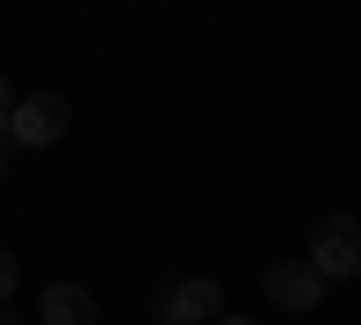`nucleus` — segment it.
I'll list each match as a JSON object with an SVG mask.
<instances>
[{
    "label": "nucleus",
    "instance_id": "f257e3e1",
    "mask_svg": "<svg viewBox=\"0 0 361 325\" xmlns=\"http://www.w3.org/2000/svg\"><path fill=\"white\" fill-rule=\"evenodd\" d=\"M311 268H318V282H354L361 275V224L354 217H318L311 224Z\"/></svg>",
    "mask_w": 361,
    "mask_h": 325
},
{
    "label": "nucleus",
    "instance_id": "f03ea898",
    "mask_svg": "<svg viewBox=\"0 0 361 325\" xmlns=\"http://www.w3.org/2000/svg\"><path fill=\"white\" fill-rule=\"evenodd\" d=\"M217 318H224V289L209 275H188V282L159 289V325H217Z\"/></svg>",
    "mask_w": 361,
    "mask_h": 325
},
{
    "label": "nucleus",
    "instance_id": "7ed1b4c3",
    "mask_svg": "<svg viewBox=\"0 0 361 325\" xmlns=\"http://www.w3.org/2000/svg\"><path fill=\"white\" fill-rule=\"evenodd\" d=\"M66 123H73V109L58 102V94H29V102H15L8 137H15V145H29V152H44V145L66 137Z\"/></svg>",
    "mask_w": 361,
    "mask_h": 325
},
{
    "label": "nucleus",
    "instance_id": "20e7f679",
    "mask_svg": "<svg viewBox=\"0 0 361 325\" xmlns=\"http://www.w3.org/2000/svg\"><path fill=\"white\" fill-rule=\"evenodd\" d=\"M325 297V282L311 260H282V268H267V304H282V311H318Z\"/></svg>",
    "mask_w": 361,
    "mask_h": 325
},
{
    "label": "nucleus",
    "instance_id": "39448f33",
    "mask_svg": "<svg viewBox=\"0 0 361 325\" xmlns=\"http://www.w3.org/2000/svg\"><path fill=\"white\" fill-rule=\"evenodd\" d=\"M37 318H44V325H102V304L87 297L80 282H51L44 304H37Z\"/></svg>",
    "mask_w": 361,
    "mask_h": 325
},
{
    "label": "nucleus",
    "instance_id": "423d86ee",
    "mask_svg": "<svg viewBox=\"0 0 361 325\" xmlns=\"http://www.w3.org/2000/svg\"><path fill=\"white\" fill-rule=\"evenodd\" d=\"M8 123H15V87H8V73H0V137H8Z\"/></svg>",
    "mask_w": 361,
    "mask_h": 325
},
{
    "label": "nucleus",
    "instance_id": "0eeeda50",
    "mask_svg": "<svg viewBox=\"0 0 361 325\" xmlns=\"http://www.w3.org/2000/svg\"><path fill=\"white\" fill-rule=\"evenodd\" d=\"M8 297H15V253H0V311H8Z\"/></svg>",
    "mask_w": 361,
    "mask_h": 325
},
{
    "label": "nucleus",
    "instance_id": "6e6552de",
    "mask_svg": "<svg viewBox=\"0 0 361 325\" xmlns=\"http://www.w3.org/2000/svg\"><path fill=\"white\" fill-rule=\"evenodd\" d=\"M217 325H260V318H217Z\"/></svg>",
    "mask_w": 361,
    "mask_h": 325
},
{
    "label": "nucleus",
    "instance_id": "1a4fd4ad",
    "mask_svg": "<svg viewBox=\"0 0 361 325\" xmlns=\"http://www.w3.org/2000/svg\"><path fill=\"white\" fill-rule=\"evenodd\" d=\"M0 181H8V159H0Z\"/></svg>",
    "mask_w": 361,
    "mask_h": 325
}]
</instances>
